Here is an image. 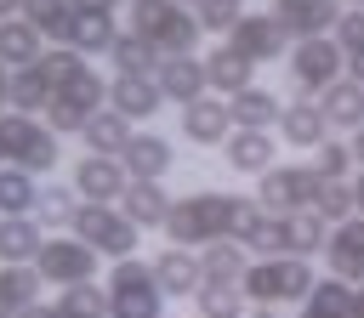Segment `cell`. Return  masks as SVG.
Returning <instances> with one entry per match:
<instances>
[{"label":"cell","instance_id":"cell-20","mask_svg":"<svg viewBox=\"0 0 364 318\" xmlns=\"http://www.w3.org/2000/svg\"><path fill=\"white\" fill-rule=\"evenodd\" d=\"M250 80H256V62H250L239 45H228V40H222V45H210V51H205V85H210L216 97H233V91H245Z\"/></svg>","mask_w":364,"mask_h":318},{"label":"cell","instance_id":"cell-11","mask_svg":"<svg viewBox=\"0 0 364 318\" xmlns=\"http://www.w3.org/2000/svg\"><path fill=\"white\" fill-rule=\"evenodd\" d=\"M318 256H324V273H336V278H347V284H364V216L330 221Z\"/></svg>","mask_w":364,"mask_h":318},{"label":"cell","instance_id":"cell-33","mask_svg":"<svg viewBox=\"0 0 364 318\" xmlns=\"http://www.w3.org/2000/svg\"><path fill=\"white\" fill-rule=\"evenodd\" d=\"M347 301H353V284L336 278V273H324V278H313V290L301 295V312H296V318H347Z\"/></svg>","mask_w":364,"mask_h":318},{"label":"cell","instance_id":"cell-15","mask_svg":"<svg viewBox=\"0 0 364 318\" xmlns=\"http://www.w3.org/2000/svg\"><path fill=\"white\" fill-rule=\"evenodd\" d=\"M154 85L165 91V102H193V97H205L210 85H205V57L199 51H176V57H159V68H154Z\"/></svg>","mask_w":364,"mask_h":318},{"label":"cell","instance_id":"cell-50","mask_svg":"<svg viewBox=\"0 0 364 318\" xmlns=\"http://www.w3.org/2000/svg\"><path fill=\"white\" fill-rule=\"evenodd\" d=\"M347 318H364V284H353V301H347Z\"/></svg>","mask_w":364,"mask_h":318},{"label":"cell","instance_id":"cell-35","mask_svg":"<svg viewBox=\"0 0 364 318\" xmlns=\"http://www.w3.org/2000/svg\"><path fill=\"white\" fill-rule=\"evenodd\" d=\"M108 62H114V74H154V68H159V51H154L142 34L119 28L114 45H108Z\"/></svg>","mask_w":364,"mask_h":318},{"label":"cell","instance_id":"cell-21","mask_svg":"<svg viewBox=\"0 0 364 318\" xmlns=\"http://www.w3.org/2000/svg\"><path fill=\"white\" fill-rule=\"evenodd\" d=\"M114 204H119L125 221H136L142 233H154V227L165 221V210H171V193H165V182H136V176H131Z\"/></svg>","mask_w":364,"mask_h":318},{"label":"cell","instance_id":"cell-47","mask_svg":"<svg viewBox=\"0 0 364 318\" xmlns=\"http://www.w3.org/2000/svg\"><path fill=\"white\" fill-rule=\"evenodd\" d=\"M347 80H358V85H364V51H347Z\"/></svg>","mask_w":364,"mask_h":318},{"label":"cell","instance_id":"cell-9","mask_svg":"<svg viewBox=\"0 0 364 318\" xmlns=\"http://www.w3.org/2000/svg\"><path fill=\"white\" fill-rule=\"evenodd\" d=\"M313 193H318L313 165H279V159H273V165L256 176V199H262L273 216H284V210H307Z\"/></svg>","mask_w":364,"mask_h":318},{"label":"cell","instance_id":"cell-53","mask_svg":"<svg viewBox=\"0 0 364 318\" xmlns=\"http://www.w3.org/2000/svg\"><path fill=\"white\" fill-rule=\"evenodd\" d=\"M23 11V0H0V17H17Z\"/></svg>","mask_w":364,"mask_h":318},{"label":"cell","instance_id":"cell-28","mask_svg":"<svg viewBox=\"0 0 364 318\" xmlns=\"http://www.w3.org/2000/svg\"><path fill=\"white\" fill-rule=\"evenodd\" d=\"M245 267H250V250H245L239 238H210V244L199 250V273H205V284H239Z\"/></svg>","mask_w":364,"mask_h":318},{"label":"cell","instance_id":"cell-8","mask_svg":"<svg viewBox=\"0 0 364 318\" xmlns=\"http://www.w3.org/2000/svg\"><path fill=\"white\" fill-rule=\"evenodd\" d=\"M290 80H296V91L301 97H318L330 80H341L347 74V51L330 40V34H307V40H290Z\"/></svg>","mask_w":364,"mask_h":318},{"label":"cell","instance_id":"cell-27","mask_svg":"<svg viewBox=\"0 0 364 318\" xmlns=\"http://www.w3.org/2000/svg\"><path fill=\"white\" fill-rule=\"evenodd\" d=\"M80 136H85V153H108V159H119V148L131 142V119H125V114H114V108L102 102L97 114H85Z\"/></svg>","mask_w":364,"mask_h":318},{"label":"cell","instance_id":"cell-38","mask_svg":"<svg viewBox=\"0 0 364 318\" xmlns=\"http://www.w3.org/2000/svg\"><path fill=\"white\" fill-rule=\"evenodd\" d=\"M307 153H313L307 165H313V176H318V182H347V176H353V148H347L336 131H330L324 142H313Z\"/></svg>","mask_w":364,"mask_h":318},{"label":"cell","instance_id":"cell-3","mask_svg":"<svg viewBox=\"0 0 364 318\" xmlns=\"http://www.w3.org/2000/svg\"><path fill=\"white\" fill-rule=\"evenodd\" d=\"M63 159L57 148V131L40 119V114H0V165H17L28 176H51Z\"/></svg>","mask_w":364,"mask_h":318},{"label":"cell","instance_id":"cell-30","mask_svg":"<svg viewBox=\"0 0 364 318\" xmlns=\"http://www.w3.org/2000/svg\"><path fill=\"white\" fill-rule=\"evenodd\" d=\"M40 51H46V34L28 17H0V62L6 68H28Z\"/></svg>","mask_w":364,"mask_h":318},{"label":"cell","instance_id":"cell-10","mask_svg":"<svg viewBox=\"0 0 364 318\" xmlns=\"http://www.w3.org/2000/svg\"><path fill=\"white\" fill-rule=\"evenodd\" d=\"M222 40H228V45H239L256 68H262V62H279V57L290 51V34H284L267 11H239V23H233Z\"/></svg>","mask_w":364,"mask_h":318},{"label":"cell","instance_id":"cell-18","mask_svg":"<svg viewBox=\"0 0 364 318\" xmlns=\"http://www.w3.org/2000/svg\"><path fill=\"white\" fill-rule=\"evenodd\" d=\"M148 267H154V284H159L165 301H171V295H199V284H205V273H199V250H182V244L159 250Z\"/></svg>","mask_w":364,"mask_h":318},{"label":"cell","instance_id":"cell-54","mask_svg":"<svg viewBox=\"0 0 364 318\" xmlns=\"http://www.w3.org/2000/svg\"><path fill=\"white\" fill-rule=\"evenodd\" d=\"M250 318H273V307H256V312H250Z\"/></svg>","mask_w":364,"mask_h":318},{"label":"cell","instance_id":"cell-40","mask_svg":"<svg viewBox=\"0 0 364 318\" xmlns=\"http://www.w3.org/2000/svg\"><path fill=\"white\" fill-rule=\"evenodd\" d=\"M324 227L330 221H347V216H358L353 210V182H318V193H313V204H307Z\"/></svg>","mask_w":364,"mask_h":318},{"label":"cell","instance_id":"cell-29","mask_svg":"<svg viewBox=\"0 0 364 318\" xmlns=\"http://www.w3.org/2000/svg\"><path fill=\"white\" fill-rule=\"evenodd\" d=\"M74 210H80V193H74L68 182H51V176H46V187L34 193V210H28V216H34L46 233H68Z\"/></svg>","mask_w":364,"mask_h":318},{"label":"cell","instance_id":"cell-4","mask_svg":"<svg viewBox=\"0 0 364 318\" xmlns=\"http://www.w3.org/2000/svg\"><path fill=\"white\" fill-rule=\"evenodd\" d=\"M313 278H318V273H313L307 256H250L239 290H245V301H256V307H279V301H301V295L313 290Z\"/></svg>","mask_w":364,"mask_h":318},{"label":"cell","instance_id":"cell-19","mask_svg":"<svg viewBox=\"0 0 364 318\" xmlns=\"http://www.w3.org/2000/svg\"><path fill=\"white\" fill-rule=\"evenodd\" d=\"M313 102H318V114H324V125H330V131H347V136H353V131L364 125V85H358V80H347V74H341V80H330Z\"/></svg>","mask_w":364,"mask_h":318},{"label":"cell","instance_id":"cell-48","mask_svg":"<svg viewBox=\"0 0 364 318\" xmlns=\"http://www.w3.org/2000/svg\"><path fill=\"white\" fill-rule=\"evenodd\" d=\"M17 318H57V312H51V307H46V301H28V307H23V312H17Z\"/></svg>","mask_w":364,"mask_h":318},{"label":"cell","instance_id":"cell-44","mask_svg":"<svg viewBox=\"0 0 364 318\" xmlns=\"http://www.w3.org/2000/svg\"><path fill=\"white\" fill-rule=\"evenodd\" d=\"M330 40H336L341 51H364V6H341V17H336V28H330Z\"/></svg>","mask_w":364,"mask_h":318},{"label":"cell","instance_id":"cell-39","mask_svg":"<svg viewBox=\"0 0 364 318\" xmlns=\"http://www.w3.org/2000/svg\"><path fill=\"white\" fill-rule=\"evenodd\" d=\"M34 193H40V176H28L17 165H0V216H28Z\"/></svg>","mask_w":364,"mask_h":318},{"label":"cell","instance_id":"cell-14","mask_svg":"<svg viewBox=\"0 0 364 318\" xmlns=\"http://www.w3.org/2000/svg\"><path fill=\"white\" fill-rule=\"evenodd\" d=\"M119 165H125V176H136V182H165L171 165H176V148H171V136L131 131V142L119 148Z\"/></svg>","mask_w":364,"mask_h":318},{"label":"cell","instance_id":"cell-49","mask_svg":"<svg viewBox=\"0 0 364 318\" xmlns=\"http://www.w3.org/2000/svg\"><path fill=\"white\" fill-rule=\"evenodd\" d=\"M353 210L364 216V165H358V176H353Z\"/></svg>","mask_w":364,"mask_h":318},{"label":"cell","instance_id":"cell-2","mask_svg":"<svg viewBox=\"0 0 364 318\" xmlns=\"http://www.w3.org/2000/svg\"><path fill=\"white\" fill-rule=\"evenodd\" d=\"M125 28H131V34H142L159 57L199 51V40H205V28H199L193 6H182V0H131V23H125Z\"/></svg>","mask_w":364,"mask_h":318},{"label":"cell","instance_id":"cell-25","mask_svg":"<svg viewBox=\"0 0 364 318\" xmlns=\"http://www.w3.org/2000/svg\"><path fill=\"white\" fill-rule=\"evenodd\" d=\"M40 295H46V278L34 273V261H0V318H17Z\"/></svg>","mask_w":364,"mask_h":318},{"label":"cell","instance_id":"cell-46","mask_svg":"<svg viewBox=\"0 0 364 318\" xmlns=\"http://www.w3.org/2000/svg\"><path fill=\"white\" fill-rule=\"evenodd\" d=\"M68 6H74V11H108V17L119 11V0H68Z\"/></svg>","mask_w":364,"mask_h":318},{"label":"cell","instance_id":"cell-56","mask_svg":"<svg viewBox=\"0 0 364 318\" xmlns=\"http://www.w3.org/2000/svg\"><path fill=\"white\" fill-rule=\"evenodd\" d=\"M165 318H171V312H165Z\"/></svg>","mask_w":364,"mask_h":318},{"label":"cell","instance_id":"cell-31","mask_svg":"<svg viewBox=\"0 0 364 318\" xmlns=\"http://www.w3.org/2000/svg\"><path fill=\"white\" fill-rule=\"evenodd\" d=\"M114 34H119V23L108 11H74V23H68V45L80 57H108Z\"/></svg>","mask_w":364,"mask_h":318},{"label":"cell","instance_id":"cell-36","mask_svg":"<svg viewBox=\"0 0 364 318\" xmlns=\"http://www.w3.org/2000/svg\"><path fill=\"white\" fill-rule=\"evenodd\" d=\"M46 102H51V85H46V74L28 62V68H11V85H6V108H17V114H46Z\"/></svg>","mask_w":364,"mask_h":318},{"label":"cell","instance_id":"cell-17","mask_svg":"<svg viewBox=\"0 0 364 318\" xmlns=\"http://www.w3.org/2000/svg\"><path fill=\"white\" fill-rule=\"evenodd\" d=\"M125 182H131V176H125L119 159H108V153H85V159L74 165V182H68V187H74L80 199H91V204H114Z\"/></svg>","mask_w":364,"mask_h":318},{"label":"cell","instance_id":"cell-7","mask_svg":"<svg viewBox=\"0 0 364 318\" xmlns=\"http://www.w3.org/2000/svg\"><path fill=\"white\" fill-rule=\"evenodd\" d=\"M97 250L85 244V238H74V233H46L40 238V250H34V273L51 284V290H68V284H80V278H97Z\"/></svg>","mask_w":364,"mask_h":318},{"label":"cell","instance_id":"cell-26","mask_svg":"<svg viewBox=\"0 0 364 318\" xmlns=\"http://www.w3.org/2000/svg\"><path fill=\"white\" fill-rule=\"evenodd\" d=\"M324 233H330V227H324L313 210H284V216H279V256H307V261H313V256L324 250Z\"/></svg>","mask_w":364,"mask_h":318},{"label":"cell","instance_id":"cell-12","mask_svg":"<svg viewBox=\"0 0 364 318\" xmlns=\"http://www.w3.org/2000/svg\"><path fill=\"white\" fill-rule=\"evenodd\" d=\"M176 119H182V142H193V148H222V136L233 131V119H228V97H216V91L182 102Z\"/></svg>","mask_w":364,"mask_h":318},{"label":"cell","instance_id":"cell-22","mask_svg":"<svg viewBox=\"0 0 364 318\" xmlns=\"http://www.w3.org/2000/svg\"><path fill=\"white\" fill-rule=\"evenodd\" d=\"M279 108H284L279 91H267V85H256V80L228 97V119H233L239 131H273V125H279Z\"/></svg>","mask_w":364,"mask_h":318},{"label":"cell","instance_id":"cell-51","mask_svg":"<svg viewBox=\"0 0 364 318\" xmlns=\"http://www.w3.org/2000/svg\"><path fill=\"white\" fill-rule=\"evenodd\" d=\"M347 148H353V165H364V125L353 131V142H347Z\"/></svg>","mask_w":364,"mask_h":318},{"label":"cell","instance_id":"cell-6","mask_svg":"<svg viewBox=\"0 0 364 318\" xmlns=\"http://www.w3.org/2000/svg\"><path fill=\"white\" fill-rule=\"evenodd\" d=\"M68 233H74V238H85V244H91L97 256H108V261H119V256H136V250H142V227H136V221H125V216H119V204H91V199H80V210H74Z\"/></svg>","mask_w":364,"mask_h":318},{"label":"cell","instance_id":"cell-16","mask_svg":"<svg viewBox=\"0 0 364 318\" xmlns=\"http://www.w3.org/2000/svg\"><path fill=\"white\" fill-rule=\"evenodd\" d=\"M108 108L136 125V119H154L165 108V91L154 85V74H114L108 80Z\"/></svg>","mask_w":364,"mask_h":318},{"label":"cell","instance_id":"cell-45","mask_svg":"<svg viewBox=\"0 0 364 318\" xmlns=\"http://www.w3.org/2000/svg\"><path fill=\"white\" fill-rule=\"evenodd\" d=\"M46 125H51L57 136H80V125H85V114H80V108H68L63 97H51V102H46Z\"/></svg>","mask_w":364,"mask_h":318},{"label":"cell","instance_id":"cell-1","mask_svg":"<svg viewBox=\"0 0 364 318\" xmlns=\"http://www.w3.org/2000/svg\"><path fill=\"white\" fill-rule=\"evenodd\" d=\"M228 216H233V193H216V187H199L188 199H171L159 233L182 250H205L210 238H228Z\"/></svg>","mask_w":364,"mask_h":318},{"label":"cell","instance_id":"cell-32","mask_svg":"<svg viewBox=\"0 0 364 318\" xmlns=\"http://www.w3.org/2000/svg\"><path fill=\"white\" fill-rule=\"evenodd\" d=\"M51 97H63V102H68V108H80V114H97V108L108 102V80H102V74L91 68V57H85V62H80V68L51 91Z\"/></svg>","mask_w":364,"mask_h":318},{"label":"cell","instance_id":"cell-41","mask_svg":"<svg viewBox=\"0 0 364 318\" xmlns=\"http://www.w3.org/2000/svg\"><path fill=\"white\" fill-rule=\"evenodd\" d=\"M193 307H199V318H239L245 312V290L239 284H199Z\"/></svg>","mask_w":364,"mask_h":318},{"label":"cell","instance_id":"cell-55","mask_svg":"<svg viewBox=\"0 0 364 318\" xmlns=\"http://www.w3.org/2000/svg\"><path fill=\"white\" fill-rule=\"evenodd\" d=\"M341 6H364V0H341Z\"/></svg>","mask_w":364,"mask_h":318},{"label":"cell","instance_id":"cell-42","mask_svg":"<svg viewBox=\"0 0 364 318\" xmlns=\"http://www.w3.org/2000/svg\"><path fill=\"white\" fill-rule=\"evenodd\" d=\"M80 62H85V57H80L74 45H46V51L34 57V68L46 74V85H51V91H57V85H63V80H68V74H74Z\"/></svg>","mask_w":364,"mask_h":318},{"label":"cell","instance_id":"cell-13","mask_svg":"<svg viewBox=\"0 0 364 318\" xmlns=\"http://www.w3.org/2000/svg\"><path fill=\"white\" fill-rule=\"evenodd\" d=\"M267 17H273L290 40H307V34H330V28H336L341 0H267Z\"/></svg>","mask_w":364,"mask_h":318},{"label":"cell","instance_id":"cell-37","mask_svg":"<svg viewBox=\"0 0 364 318\" xmlns=\"http://www.w3.org/2000/svg\"><path fill=\"white\" fill-rule=\"evenodd\" d=\"M17 17H28L46 34V45H68V23H74V6L68 0H23Z\"/></svg>","mask_w":364,"mask_h":318},{"label":"cell","instance_id":"cell-23","mask_svg":"<svg viewBox=\"0 0 364 318\" xmlns=\"http://www.w3.org/2000/svg\"><path fill=\"white\" fill-rule=\"evenodd\" d=\"M273 131H279L290 148H301V153H307L313 142H324V136H330V125H324V114H318V102H313V97H296V102H284Z\"/></svg>","mask_w":364,"mask_h":318},{"label":"cell","instance_id":"cell-24","mask_svg":"<svg viewBox=\"0 0 364 318\" xmlns=\"http://www.w3.org/2000/svg\"><path fill=\"white\" fill-rule=\"evenodd\" d=\"M222 153H228V165H233V170H245V176H262V170L279 159L273 131H239V125L222 136Z\"/></svg>","mask_w":364,"mask_h":318},{"label":"cell","instance_id":"cell-57","mask_svg":"<svg viewBox=\"0 0 364 318\" xmlns=\"http://www.w3.org/2000/svg\"><path fill=\"white\" fill-rule=\"evenodd\" d=\"M239 318H245V312H239Z\"/></svg>","mask_w":364,"mask_h":318},{"label":"cell","instance_id":"cell-43","mask_svg":"<svg viewBox=\"0 0 364 318\" xmlns=\"http://www.w3.org/2000/svg\"><path fill=\"white\" fill-rule=\"evenodd\" d=\"M239 11H245V0H199V6H193V17H199L205 34H228V28L239 23Z\"/></svg>","mask_w":364,"mask_h":318},{"label":"cell","instance_id":"cell-52","mask_svg":"<svg viewBox=\"0 0 364 318\" xmlns=\"http://www.w3.org/2000/svg\"><path fill=\"white\" fill-rule=\"evenodd\" d=\"M6 85H11V68L0 62V114H6Z\"/></svg>","mask_w":364,"mask_h":318},{"label":"cell","instance_id":"cell-34","mask_svg":"<svg viewBox=\"0 0 364 318\" xmlns=\"http://www.w3.org/2000/svg\"><path fill=\"white\" fill-rule=\"evenodd\" d=\"M46 227L34 216H0V261H34Z\"/></svg>","mask_w":364,"mask_h":318},{"label":"cell","instance_id":"cell-5","mask_svg":"<svg viewBox=\"0 0 364 318\" xmlns=\"http://www.w3.org/2000/svg\"><path fill=\"white\" fill-rule=\"evenodd\" d=\"M102 290H108V318H165V295L142 256H119L108 267Z\"/></svg>","mask_w":364,"mask_h":318}]
</instances>
